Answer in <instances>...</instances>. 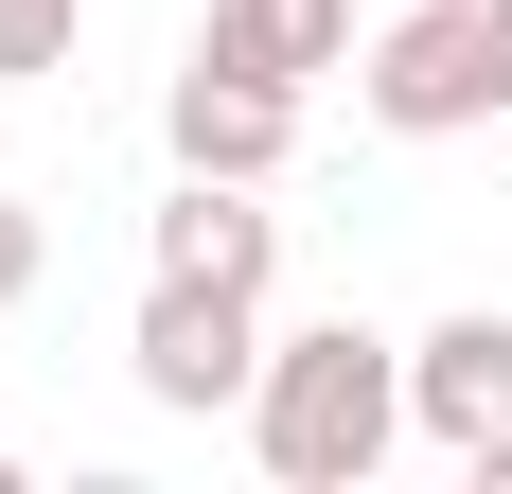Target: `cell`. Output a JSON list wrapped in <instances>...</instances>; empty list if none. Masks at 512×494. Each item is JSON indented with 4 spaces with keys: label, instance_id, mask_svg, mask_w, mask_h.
Instances as JSON below:
<instances>
[{
    "label": "cell",
    "instance_id": "obj_5",
    "mask_svg": "<svg viewBox=\"0 0 512 494\" xmlns=\"http://www.w3.org/2000/svg\"><path fill=\"white\" fill-rule=\"evenodd\" d=\"M407 406H424L442 459H495L512 442V318H495V300H460V318L407 336Z\"/></svg>",
    "mask_w": 512,
    "mask_h": 494
},
{
    "label": "cell",
    "instance_id": "obj_7",
    "mask_svg": "<svg viewBox=\"0 0 512 494\" xmlns=\"http://www.w3.org/2000/svg\"><path fill=\"white\" fill-rule=\"evenodd\" d=\"M212 53H248V71L318 89V71H354V0H212Z\"/></svg>",
    "mask_w": 512,
    "mask_h": 494
},
{
    "label": "cell",
    "instance_id": "obj_10",
    "mask_svg": "<svg viewBox=\"0 0 512 494\" xmlns=\"http://www.w3.org/2000/svg\"><path fill=\"white\" fill-rule=\"evenodd\" d=\"M0 494H18V459H0Z\"/></svg>",
    "mask_w": 512,
    "mask_h": 494
},
{
    "label": "cell",
    "instance_id": "obj_3",
    "mask_svg": "<svg viewBox=\"0 0 512 494\" xmlns=\"http://www.w3.org/2000/svg\"><path fill=\"white\" fill-rule=\"evenodd\" d=\"M124 371H142V406H177V424L248 406V389H265V300H248V283H177V265H159Z\"/></svg>",
    "mask_w": 512,
    "mask_h": 494
},
{
    "label": "cell",
    "instance_id": "obj_4",
    "mask_svg": "<svg viewBox=\"0 0 512 494\" xmlns=\"http://www.w3.org/2000/svg\"><path fill=\"white\" fill-rule=\"evenodd\" d=\"M159 142H177V177H283V159H301V89L195 36V71L159 89Z\"/></svg>",
    "mask_w": 512,
    "mask_h": 494
},
{
    "label": "cell",
    "instance_id": "obj_6",
    "mask_svg": "<svg viewBox=\"0 0 512 494\" xmlns=\"http://www.w3.org/2000/svg\"><path fill=\"white\" fill-rule=\"evenodd\" d=\"M159 265H177V283H283V212H265V177H177V195H159Z\"/></svg>",
    "mask_w": 512,
    "mask_h": 494
},
{
    "label": "cell",
    "instance_id": "obj_8",
    "mask_svg": "<svg viewBox=\"0 0 512 494\" xmlns=\"http://www.w3.org/2000/svg\"><path fill=\"white\" fill-rule=\"evenodd\" d=\"M71 36H89V0H0V89L18 71H71Z\"/></svg>",
    "mask_w": 512,
    "mask_h": 494
},
{
    "label": "cell",
    "instance_id": "obj_1",
    "mask_svg": "<svg viewBox=\"0 0 512 494\" xmlns=\"http://www.w3.org/2000/svg\"><path fill=\"white\" fill-rule=\"evenodd\" d=\"M407 336H371V318H301V336H265V389H248V442L283 494H371V459L407 442Z\"/></svg>",
    "mask_w": 512,
    "mask_h": 494
},
{
    "label": "cell",
    "instance_id": "obj_2",
    "mask_svg": "<svg viewBox=\"0 0 512 494\" xmlns=\"http://www.w3.org/2000/svg\"><path fill=\"white\" fill-rule=\"evenodd\" d=\"M354 89H371L389 142H477V124H512V0H407Z\"/></svg>",
    "mask_w": 512,
    "mask_h": 494
},
{
    "label": "cell",
    "instance_id": "obj_9",
    "mask_svg": "<svg viewBox=\"0 0 512 494\" xmlns=\"http://www.w3.org/2000/svg\"><path fill=\"white\" fill-rule=\"evenodd\" d=\"M36 265H53V230H36V195H0V318L36 300Z\"/></svg>",
    "mask_w": 512,
    "mask_h": 494
}]
</instances>
